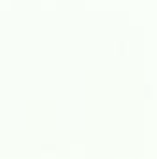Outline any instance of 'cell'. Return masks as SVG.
I'll return each instance as SVG.
<instances>
[]
</instances>
